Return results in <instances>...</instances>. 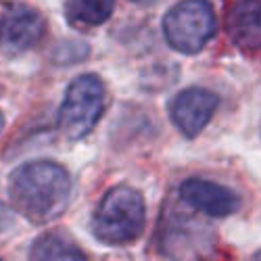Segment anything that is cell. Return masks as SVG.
<instances>
[{"label": "cell", "instance_id": "cell-1", "mask_svg": "<svg viewBox=\"0 0 261 261\" xmlns=\"http://www.w3.org/2000/svg\"><path fill=\"white\" fill-rule=\"evenodd\" d=\"M11 205L34 224H48L69 205V173L55 161H30L9 180Z\"/></svg>", "mask_w": 261, "mask_h": 261}, {"label": "cell", "instance_id": "cell-2", "mask_svg": "<svg viewBox=\"0 0 261 261\" xmlns=\"http://www.w3.org/2000/svg\"><path fill=\"white\" fill-rule=\"evenodd\" d=\"M146 224V207L142 194L129 186H115L100 199L92 232L102 245L121 247L134 243Z\"/></svg>", "mask_w": 261, "mask_h": 261}, {"label": "cell", "instance_id": "cell-3", "mask_svg": "<svg viewBox=\"0 0 261 261\" xmlns=\"http://www.w3.org/2000/svg\"><path fill=\"white\" fill-rule=\"evenodd\" d=\"M105 84L94 73L77 75L59 109V132L67 140H82L98 123L105 111Z\"/></svg>", "mask_w": 261, "mask_h": 261}, {"label": "cell", "instance_id": "cell-4", "mask_svg": "<svg viewBox=\"0 0 261 261\" xmlns=\"http://www.w3.org/2000/svg\"><path fill=\"white\" fill-rule=\"evenodd\" d=\"M215 13L209 0H182L163 17L167 44L182 55H197L215 34Z\"/></svg>", "mask_w": 261, "mask_h": 261}, {"label": "cell", "instance_id": "cell-5", "mask_svg": "<svg viewBox=\"0 0 261 261\" xmlns=\"http://www.w3.org/2000/svg\"><path fill=\"white\" fill-rule=\"evenodd\" d=\"M220 98L205 88H186L169 102V117L178 132L186 138H197L211 121Z\"/></svg>", "mask_w": 261, "mask_h": 261}, {"label": "cell", "instance_id": "cell-6", "mask_svg": "<svg viewBox=\"0 0 261 261\" xmlns=\"http://www.w3.org/2000/svg\"><path fill=\"white\" fill-rule=\"evenodd\" d=\"M44 34V17L25 5H11L0 17V50L19 55L34 48Z\"/></svg>", "mask_w": 261, "mask_h": 261}, {"label": "cell", "instance_id": "cell-7", "mask_svg": "<svg viewBox=\"0 0 261 261\" xmlns=\"http://www.w3.org/2000/svg\"><path fill=\"white\" fill-rule=\"evenodd\" d=\"M180 199L207 217H228L241 209V197L232 188L203 178L182 182Z\"/></svg>", "mask_w": 261, "mask_h": 261}, {"label": "cell", "instance_id": "cell-8", "mask_svg": "<svg viewBox=\"0 0 261 261\" xmlns=\"http://www.w3.org/2000/svg\"><path fill=\"white\" fill-rule=\"evenodd\" d=\"M226 30L243 53L261 50V0H238L226 11Z\"/></svg>", "mask_w": 261, "mask_h": 261}, {"label": "cell", "instance_id": "cell-9", "mask_svg": "<svg viewBox=\"0 0 261 261\" xmlns=\"http://www.w3.org/2000/svg\"><path fill=\"white\" fill-rule=\"evenodd\" d=\"M115 0H67L65 3V17L71 25L94 28L100 25L113 15Z\"/></svg>", "mask_w": 261, "mask_h": 261}, {"label": "cell", "instance_id": "cell-10", "mask_svg": "<svg viewBox=\"0 0 261 261\" xmlns=\"http://www.w3.org/2000/svg\"><path fill=\"white\" fill-rule=\"evenodd\" d=\"M30 257L32 259H55V261H61V259H73V261L80 259L82 261V259H86L82 249L63 232L42 234L38 241L32 245Z\"/></svg>", "mask_w": 261, "mask_h": 261}, {"label": "cell", "instance_id": "cell-11", "mask_svg": "<svg viewBox=\"0 0 261 261\" xmlns=\"http://www.w3.org/2000/svg\"><path fill=\"white\" fill-rule=\"evenodd\" d=\"M11 224H13V220H11V211H9V207L0 203V232L7 230Z\"/></svg>", "mask_w": 261, "mask_h": 261}, {"label": "cell", "instance_id": "cell-12", "mask_svg": "<svg viewBox=\"0 0 261 261\" xmlns=\"http://www.w3.org/2000/svg\"><path fill=\"white\" fill-rule=\"evenodd\" d=\"M132 3H136V5H150V3H155V0H132Z\"/></svg>", "mask_w": 261, "mask_h": 261}, {"label": "cell", "instance_id": "cell-13", "mask_svg": "<svg viewBox=\"0 0 261 261\" xmlns=\"http://www.w3.org/2000/svg\"><path fill=\"white\" fill-rule=\"evenodd\" d=\"M3 125H5V119H3V113H0V132H3Z\"/></svg>", "mask_w": 261, "mask_h": 261}, {"label": "cell", "instance_id": "cell-14", "mask_svg": "<svg viewBox=\"0 0 261 261\" xmlns=\"http://www.w3.org/2000/svg\"><path fill=\"white\" fill-rule=\"evenodd\" d=\"M253 259H261V251H257V253L253 255Z\"/></svg>", "mask_w": 261, "mask_h": 261}]
</instances>
